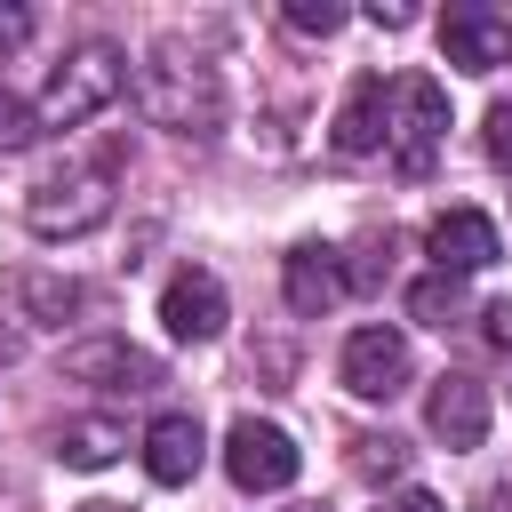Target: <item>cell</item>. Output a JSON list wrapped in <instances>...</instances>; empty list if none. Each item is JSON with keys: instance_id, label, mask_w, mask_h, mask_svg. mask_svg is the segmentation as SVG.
<instances>
[{"instance_id": "1", "label": "cell", "mask_w": 512, "mask_h": 512, "mask_svg": "<svg viewBox=\"0 0 512 512\" xmlns=\"http://www.w3.org/2000/svg\"><path fill=\"white\" fill-rule=\"evenodd\" d=\"M136 104H144L152 128L208 144L224 128V72L192 40H152V56L136 64Z\"/></svg>"}, {"instance_id": "2", "label": "cell", "mask_w": 512, "mask_h": 512, "mask_svg": "<svg viewBox=\"0 0 512 512\" xmlns=\"http://www.w3.org/2000/svg\"><path fill=\"white\" fill-rule=\"evenodd\" d=\"M112 200H120V168L112 160H64L24 192V224L40 240H80V232H96L112 216Z\"/></svg>"}, {"instance_id": "3", "label": "cell", "mask_w": 512, "mask_h": 512, "mask_svg": "<svg viewBox=\"0 0 512 512\" xmlns=\"http://www.w3.org/2000/svg\"><path fill=\"white\" fill-rule=\"evenodd\" d=\"M120 88H128V56H120L112 40H80V48L40 80L32 120H40V128H80V120H96Z\"/></svg>"}, {"instance_id": "4", "label": "cell", "mask_w": 512, "mask_h": 512, "mask_svg": "<svg viewBox=\"0 0 512 512\" xmlns=\"http://www.w3.org/2000/svg\"><path fill=\"white\" fill-rule=\"evenodd\" d=\"M440 136H448V88L432 72H400L384 88V152H392V168L400 176H432Z\"/></svg>"}, {"instance_id": "5", "label": "cell", "mask_w": 512, "mask_h": 512, "mask_svg": "<svg viewBox=\"0 0 512 512\" xmlns=\"http://www.w3.org/2000/svg\"><path fill=\"white\" fill-rule=\"evenodd\" d=\"M336 376H344V392H352V400H400V392H408V376H416V352H408V336H400V328L368 320V328H352V336H344Z\"/></svg>"}, {"instance_id": "6", "label": "cell", "mask_w": 512, "mask_h": 512, "mask_svg": "<svg viewBox=\"0 0 512 512\" xmlns=\"http://www.w3.org/2000/svg\"><path fill=\"white\" fill-rule=\"evenodd\" d=\"M224 472H232V488H240V496H280V488L304 472V456H296V440H288L280 424L240 416V424L224 432Z\"/></svg>"}, {"instance_id": "7", "label": "cell", "mask_w": 512, "mask_h": 512, "mask_svg": "<svg viewBox=\"0 0 512 512\" xmlns=\"http://www.w3.org/2000/svg\"><path fill=\"white\" fill-rule=\"evenodd\" d=\"M224 320H232V304H224V280H216V272L184 264V272L160 288V328H168L176 344H208V336H224Z\"/></svg>"}, {"instance_id": "8", "label": "cell", "mask_w": 512, "mask_h": 512, "mask_svg": "<svg viewBox=\"0 0 512 512\" xmlns=\"http://www.w3.org/2000/svg\"><path fill=\"white\" fill-rule=\"evenodd\" d=\"M424 256H432V272H488L496 256H504V232L480 216V208H448V216H432L424 224Z\"/></svg>"}, {"instance_id": "9", "label": "cell", "mask_w": 512, "mask_h": 512, "mask_svg": "<svg viewBox=\"0 0 512 512\" xmlns=\"http://www.w3.org/2000/svg\"><path fill=\"white\" fill-rule=\"evenodd\" d=\"M344 288H352V280H344V256H336V248L296 240V248L280 256V296H288V312H296V320H328Z\"/></svg>"}, {"instance_id": "10", "label": "cell", "mask_w": 512, "mask_h": 512, "mask_svg": "<svg viewBox=\"0 0 512 512\" xmlns=\"http://www.w3.org/2000/svg\"><path fill=\"white\" fill-rule=\"evenodd\" d=\"M200 464H208V432H200V416H192V408H160V416L144 424V472H152L160 488H184Z\"/></svg>"}, {"instance_id": "11", "label": "cell", "mask_w": 512, "mask_h": 512, "mask_svg": "<svg viewBox=\"0 0 512 512\" xmlns=\"http://www.w3.org/2000/svg\"><path fill=\"white\" fill-rule=\"evenodd\" d=\"M440 56H448L456 72H496V64H512V16H496V8H448V16H440Z\"/></svg>"}, {"instance_id": "12", "label": "cell", "mask_w": 512, "mask_h": 512, "mask_svg": "<svg viewBox=\"0 0 512 512\" xmlns=\"http://www.w3.org/2000/svg\"><path fill=\"white\" fill-rule=\"evenodd\" d=\"M64 376H72V384H128V392H152V384H160V360L136 352L128 336H88V344L64 352Z\"/></svg>"}, {"instance_id": "13", "label": "cell", "mask_w": 512, "mask_h": 512, "mask_svg": "<svg viewBox=\"0 0 512 512\" xmlns=\"http://www.w3.org/2000/svg\"><path fill=\"white\" fill-rule=\"evenodd\" d=\"M424 424L440 448H480L488 440V384L480 376H440L424 400Z\"/></svg>"}, {"instance_id": "14", "label": "cell", "mask_w": 512, "mask_h": 512, "mask_svg": "<svg viewBox=\"0 0 512 512\" xmlns=\"http://www.w3.org/2000/svg\"><path fill=\"white\" fill-rule=\"evenodd\" d=\"M328 144H336L344 160H368V152H384V80H376V72H368V80H352V96H344V112H336Z\"/></svg>"}, {"instance_id": "15", "label": "cell", "mask_w": 512, "mask_h": 512, "mask_svg": "<svg viewBox=\"0 0 512 512\" xmlns=\"http://www.w3.org/2000/svg\"><path fill=\"white\" fill-rule=\"evenodd\" d=\"M120 448H128V424H112V416H72L56 432V464H72V472H104V464H120Z\"/></svg>"}, {"instance_id": "16", "label": "cell", "mask_w": 512, "mask_h": 512, "mask_svg": "<svg viewBox=\"0 0 512 512\" xmlns=\"http://www.w3.org/2000/svg\"><path fill=\"white\" fill-rule=\"evenodd\" d=\"M16 304H24V320H40V328H64L88 296H80V280H56V272H24L16 280Z\"/></svg>"}, {"instance_id": "17", "label": "cell", "mask_w": 512, "mask_h": 512, "mask_svg": "<svg viewBox=\"0 0 512 512\" xmlns=\"http://www.w3.org/2000/svg\"><path fill=\"white\" fill-rule=\"evenodd\" d=\"M408 312H416L424 328H448V320H464V280H456V272H424V280L408 288Z\"/></svg>"}, {"instance_id": "18", "label": "cell", "mask_w": 512, "mask_h": 512, "mask_svg": "<svg viewBox=\"0 0 512 512\" xmlns=\"http://www.w3.org/2000/svg\"><path fill=\"white\" fill-rule=\"evenodd\" d=\"M280 24H288V32L328 40V32H344V24H352V8H336V0H288V8H280Z\"/></svg>"}, {"instance_id": "19", "label": "cell", "mask_w": 512, "mask_h": 512, "mask_svg": "<svg viewBox=\"0 0 512 512\" xmlns=\"http://www.w3.org/2000/svg\"><path fill=\"white\" fill-rule=\"evenodd\" d=\"M352 464H360V472H368V480H376V472H384V480H392V472H400V464H408V440H392V432H384V440H360V456H352Z\"/></svg>"}, {"instance_id": "20", "label": "cell", "mask_w": 512, "mask_h": 512, "mask_svg": "<svg viewBox=\"0 0 512 512\" xmlns=\"http://www.w3.org/2000/svg\"><path fill=\"white\" fill-rule=\"evenodd\" d=\"M32 136H40V120H32V104H16V96L0 88V144L16 152V144H32Z\"/></svg>"}, {"instance_id": "21", "label": "cell", "mask_w": 512, "mask_h": 512, "mask_svg": "<svg viewBox=\"0 0 512 512\" xmlns=\"http://www.w3.org/2000/svg\"><path fill=\"white\" fill-rule=\"evenodd\" d=\"M480 144H488V160H512V96L488 104V136H480Z\"/></svg>"}, {"instance_id": "22", "label": "cell", "mask_w": 512, "mask_h": 512, "mask_svg": "<svg viewBox=\"0 0 512 512\" xmlns=\"http://www.w3.org/2000/svg\"><path fill=\"white\" fill-rule=\"evenodd\" d=\"M32 40V8H16V0H0V56H16Z\"/></svg>"}, {"instance_id": "23", "label": "cell", "mask_w": 512, "mask_h": 512, "mask_svg": "<svg viewBox=\"0 0 512 512\" xmlns=\"http://www.w3.org/2000/svg\"><path fill=\"white\" fill-rule=\"evenodd\" d=\"M480 328H488V344H496V352H512V296H504V304H488V312H480Z\"/></svg>"}, {"instance_id": "24", "label": "cell", "mask_w": 512, "mask_h": 512, "mask_svg": "<svg viewBox=\"0 0 512 512\" xmlns=\"http://www.w3.org/2000/svg\"><path fill=\"white\" fill-rule=\"evenodd\" d=\"M384 512H448V504H440V496H432V488H400V496H392V504H384Z\"/></svg>"}, {"instance_id": "25", "label": "cell", "mask_w": 512, "mask_h": 512, "mask_svg": "<svg viewBox=\"0 0 512 512\" xmlns=\"http://www.w3.org/2000/svg\"><path fill=\"white\" fill-rule=\"evenodd\" d=\"M472 512H512V480H488V488L472 496Z\"/></svg>"}, {"instance_id": "26", "label": "cell", "mask_w": 512, "mask_h": 512, "mask_svg": "<svg viewBox=\"0 0 512 512\" xmlns=\"http://www.w3.org/2000/svg\"><path fill=\"white\" fill-rule=\"evenodd\" d=\"M80 512H120V504H80Z\"/></svg>"}]
</instances>
